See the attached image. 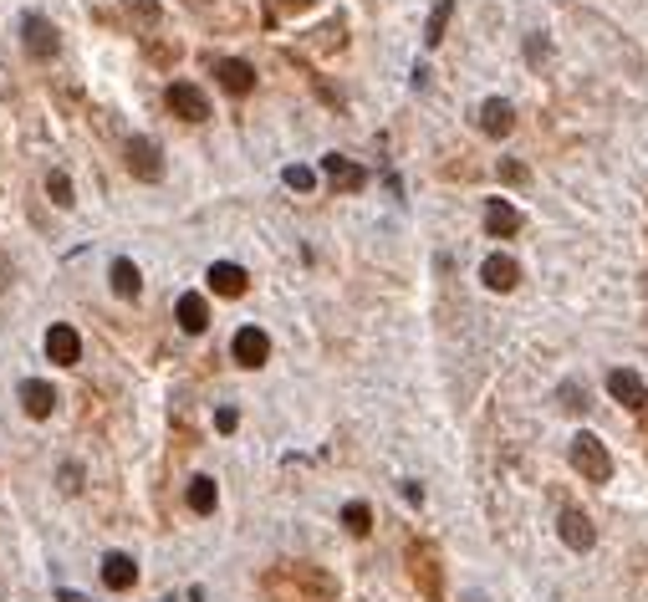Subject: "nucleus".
Instances as JSON below:
<instances>
[{
    "mask_svg": "<svg viewBox=\"0 0 648 602\" xmlns=\"http://www.w3.org/2000/svg\"><path fill=\"white\" fill-rule=\"evenodd\" d=\"M567 460H572V470L582 474V480H592V485H608L613 480V454H608V444L597 434H572V444H567Z\"/></svg>",
    "mask_w": 648,
    "mask_h": 602,
    "instance_id": "1",
    "label": "nucleus"
},
{
    "mask_svg": "<svg viewBox=\"0 0 648 602\" xmlns=\"http://www.w3.org/2000/svg\"><path fill=\"white\" fill-rule=\"evenodd\" d=\"M21 46H26L31 62H52L56 46H62V36H56V26H52V15H41V11L21 15Z\"/></svg>",
    "mask_w": 648,
    "mask_h": 602,
    "instance_id": "2",
    "label": "nucleus"
},
{
    "mask_svg": "<svg viewBox=\"0 0 648 602\" xmlns=\"http://www.w3.org/2000/svg\"><path fill=\"white\" fill-rule=\"evenodd\" d=\"M164 103H169V113L184 117V123H205L209 117V97H205V87H195V82H169Z\"/></svg>",
    "mask_w": 648,
    "mask_h": 602,
    "instance_id": "3",
    "label": "nucleus"
},
{
    "mask_svg": "<svg viewBox=\"0 0 648 602\" xmlns=\"http://www.w3.org/2000/svg\"><path fill=\"white\" fill-rule=\"evenodd\" d=\"M128 174L143 184H158L164 179V154H158L154 138H143V133H133L128 138Z\"/></svg>",
    "mask_w": 648,
    "mask_h": 602,
    "instance_id": "4",
    "label": "nucleus"
},
{
    "mask_svg": "<svg viewBox=\"0 0 648 602\" xmlns=\"http://www.w3.org/2000/svg\"><path fill=\"white\" fill-rule=\"evenodd\" d=\"M46 358L56 362V368H77L82 362V337L72 321H52L46 327Z\"/></svg>",
    "mask_w": 648,
    "mask_h": 602,
    "instance_id": "5",
    "label": "nucleus"
},
{
    "mask_svg": "<svg viewBox=\"0 0 648 602\" xmlns=\"http://www.w3.org/2000/svg\"><path fill=\"white\" fill-rule=\"evenodd\" d=\"M322 179L332 184L338 194H358V189L368 184V168L352 164L348 154H322Z\"/></svg>",
    "mask_w": 648,
    "mask_h": 602,
    "instance_id": "6",
    "label": "nucleus"
},
{
    "mask_svg": "<svg viewBox=\"0 0 648 602\" xmlns=\"http://www.w3.org/2000/svg\"><path fill=\"white\" fill-rule=\"evenodd\" d=\"M557 531H562V541H567L572 551H592V546H597V525H592V515L577 511V505H567V511L557 515Z\"/></svg>",
    "mask_w": 648,
    "mask_h": 602,
    "instance_id": "7",
    "label": "nucleus"
},
{
    "mask_svg": "<svg viewBox=\"0 0 648 602\" xmlns=\"http://www.w3.org/2000/svg\"><path fill=\"white\" fill-rule=\"evenodd\" d=\"M475 123H480L485 138H511V133H516V107H511L506 97H485Z\"/></svg>",
    "mask_w": 648,
    "mask_h": 602,
    "instance_id": "8",
    "label": "nucleus"
},
{
    "mask_svg": "<svg viewBox=\"0 0 648 602\" xmlns=\"http://www.w3.org/2000/svg\"><path fill=\"white\" fill-rule=\"evenodd\" d=\"M608 393L618 398L623 409H633V413L648 409V383L638 378L633 368H613V372H608Z\"/></svg>",
    "mask_w": 648,
    "mask_h": 602,
    "instance_id": "9",
    "label": "nucleus"
},
{
    "mask_svg": "<svg viewBox=\"0 0 648 602\" xmlns=\"http://www.w3.org/2000/svg\"><path fill=\"white\" fill-rule=\"evenodd\" d=\"M230 352L240 368H260V362L271 358V337L260 332V327H240V332L230 337Z\"/></svg>",
    "mask_w": 648,
    "mask_h": 602,
    "instance_id": "10",
    "label": "nucleus"
},
{
    "mask_svg": "<svg viewBox=\"0 0 648 602\" xmlns=\"http://www.w3.org/2000/svg\"><path fill=\"white\" fill-rule=\"evenodd\" d=\"M215 82H220L230 97H250V92H256V66L240 62V56H225V62H215Z\"/></svg>",
    "mask_w": 648,
    "mask_h": 602,
    "instance_id": "11",
    "label": "nucleus"
},
{
    "mask_svg": "<svg viewBox=\"0 0 648 602\" xmlns=\"http://www.w3.org/2000/svg\"><path fill=\"white\" fill-rule=\"evenodd\" d=\"M485 235H495V240H511V235H521V209L511 205V199H485Z\"/></svg>",
    "mask_w": 648,
    "mask_h": 602,
    "instance_id": "12",
    "label": "nucleus"
},
{
    "mask_svg": "<svg viewBox=\"0 0 648 602\" xmlns=\"http://www.w3.org/2000/svg\"><path fill=\"white\" fill-rule=\"evenodd\" d=\"M56 398L62 393H56L46 378H26V383H21V409H26V419H52Z\"/></svg>",
    "mask_w": 648,
    "mask_h": 602,
    "instance_id": "13",
    "label": "nucleus"
},
{
    "mask_svg": "<svg viewBox=\"0 0 648 602\" xmlns=\"http://www.w3.org/2000/svg\"><path fill=\"white\" fill-rule=\"evenodd\" d=\"M205 281H209V291H215V296H230V301H235V296H246V270H240V266H235V260H215V266H209L205 270Z\"/></svg>",
    "mask_w": 648,
    "mask_h": 602,
    "instance_id": "14",
    "label": "nucleus"
},
{
    "mask_svg": "<svg viewBox=\"0 0 648 602\" xmlns=\"http://www.w3.org/2000/svg\"><path fill=\"white\" fill-rule=\"evenodd\" d=\"M138 582V562H133L128 551H107L103 556V587L107 592H128Z\"/></svg>",
    "mask_w": 648,
    "mask_h": 602,
    "instance_id": "15",
    "label": "nucleus"
},
{
    "mask_svg": "<svg viewBox=\"0 0 648 602\" xmlns=\"http://www.w3.org/2000/svg\"><path fill=\"white\" fill-rule=\"evenodd\" d=\"M480 281L491 286V291H516L521 286V266L511 256H485V266H480Z\"/></svg>",
    "mask_w": 648,
    "mask_h": 602,
    "instance_id": "16",
    "label": "nucleus"
},
{
    "mask_svg": "<svg viewBox=\"0 0 648 602\" xmlns=\"http://www.w3.org/2000/svg\"><path fill=\"white\" fill-rule=\"evenodd\" d=\"M209 327V301L199 291H184L179 296V332H189V337H199Z\"/></svg>",
    "mask_w": 648,
    "mask_h": 602,
    "instance_id": "17",
    "label": "nucleus"
},
{
    "mask_svg": "<svg viewBox=\"0 0 648 602\" xmlns=\"http://www.w3.org/2000/svg\"><path fill=\"white\" fill-rule=\"evenodd\" d=\"M184 505H189L195 515H209L215 505H220V485H215L209 474H195V480H189V490H184Z\"/></svg>",
    "mask_w": 648,
    "mask_h": 602,
    "instance_id": "18",
    "label": "nucleus"
},
{
    "mask_svg": "<svg viewBox=\"0 0 648 602\" xmlns=\"http://www.w3.org/2000/svg\"><path fill=\"white\" fill-rule=\"evenodd\" d=\"M107 276H113V291L123 296V301H133V296L143 291V276H138V266H133L128 256H117V260H113V270H107Z\"/></svg>",
    "mask_w": 648,
    "mask_h": 602,
    "instance_id": "19",
    "label": "nucleus"
},
{
    "mask_svg": "<svg viewBox=\"0 0 648 602\" xmlns=\"http://www.w3.org/2000/svg\"><path fill=\"white\" fill-rule=\"evenodd\" d=\"M450 15H454V0H434L429 26H424V46H440V41H444V31H450Z\"/></svg>",
    "mask_w": 648,
    "mask_h": 602,
    "instance_id": "20",
    "label": "nucleus"
},
{
    "mask_svg": "<svg viewBox=\"0 0 648 602\" xmlns=\"http://www.w3.org/2000/svg\"><path fill=\"white\" fill-rule=\"evenodd\" d=\"M342 525H348L352 536H368V531H373V511H368V500H348V505H342Z\"/></svg>",
    "mask_w": 648,
    "mask_h": 602,
    "instance_id": "21",
    "label": "nucleus"
},
{
    "mask_svg": "<svg viewBox=\"0 0 648 602\" xmlns=\"http://www.w3.org/2000/svg\"><path fill=\"white\" fill-rule=\"evenodd\" d=\"M46 194H52L56 209H72V199H77V194H72V179H66L62 168H52V174H46Z\"/></svg>",
    "mask_w": 648,
    "mask_h": 602,
    "instance_id": "22",
    "label": "nucleus"
},
{
    "mask_svg": "<svg viewBox=\"0 0 648 602\" xmlns=\"http://www.w3.org/2000/svg\"><path fill=\"white\" fill-rule=\"evenodd\" d=\"M281 179H286V189H297V194H311V189H317V174H311V168H301V164H286Z\"/></svg>",
    "mask_w": 648,
    "mask_h": 602,
    "instance_id": "23",
    "label": "nucleus"
},
{
    "mask_svg": "<svg viewBox=\"0 0 648 602\" xmlns=\"http://www.w3.org/2000/svg\"><path fill=\"white\" fill-rule=\"evenodd\" d=\"M424 572V587H429V597L440 592V582H434V551L429 546H414V576Z\"/></svg>",
    "mask_w": 648,
    "mask_h": 602,
    "instance_id": "24",
    "label": "nucleus"
},
{
    "mask_svg": "<svg viewBox=\"0 0 648 602\" xmlns=\"http://www.w3.org/2000/svg\"><path fill=\"white\" fill-rule=\"evenodd\" d=\"M501 179H506V184H526V164H521V158H501Z\"/></svg>",
    "mask_w": 648,
    "mask_h": 602,
    "instance_id": "25",
    "label": "nucleus"
},
{
    "mask_svg": "<svg viewBox=\"0 0 648 602\" xmlns=\"http://www.w3.org/2000/svg\"><path fill=\"white\" fill-rule=\"evenodd\" d=\"M562 403H567L572 413H577V409H587V398H582V388H577V383H567V388H562Z\"/></svg>",
    "mask_w": 648,
    "mask_h": 602,
    "instance_id": "26",
    "label": "nucleus"
},
{
    "mask_svg": "<svg viewBox=\"0 0 648 602\" xmlns=\"http://www.w3.org/2000/svg\"><path fill=\"white\" fill-rule=\"evenodd\" d=\"M82 485V464H62V490H77Z\"/></svg>",
    "mask_w": 648,
    "mask_h": 602,
    "instance_id": "27",
    "label": "nucleus"
},
{
    "mask_svg": "<svg viewBox=\"0 0 648 602\" xmlns=\"http://www.w3.org/2000/svg\"><path fill=\"white\" fill-rule=\"evenodd\" d=\"M317 0H276V11H286V15H301V11H311Z\"/></svg>",
    "mask_w": 648,
    "mask_h": 602,
    "instance_id": "28",
    "label": "nucleus"
},
{
    "mask_svg": "<svg viewBox=\"0 0 648 602\" xmlns=\"http://www.w3.org/2000/svg\"><path fill=\"white\" fill-rule=\"evenodd\" d=\"M235 423H240V413H235V409H220V413H215V429H220V434H230Z\"/></svg>",
    "mask_w": 648,
    "mask_h": 602,
    "instance_id": "29",
    "label": "nucleus"
},
{
    "mask_svg": "<svg viewBox=\"0 0 648 602\" xmlns=\"http://www.w3.org/2000/svg\"><path fill=\"white\" fill-rule=\"evenodd\" d=\"M0 286H5V260H0Z\"/></svg>",
    "mask_w": 648,
    "mask_h": 602,
    "instance_id": "30",
    "label": "nucleus"
}]
</instances>
